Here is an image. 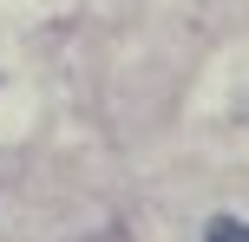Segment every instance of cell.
Instances as JSON below:
<instances>
[{
  "mask_svg": "<svg viewBox=\"0 0 249 242\" xmlns=\"http://www.w3.org/2000/svg\"><path fill=\"white\" fill-rule=\"evenodd\" d=\"M203 242H249V223H236V216H216L210 229H203Z\"/></svg>",
  "mask_w": 249,
  "mask_h": 242,
  "instance_id": "1",
  "label": "cell"
}]
</instances>
